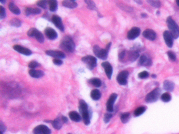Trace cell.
<instances>
[{
	"label": "cell",
	"instance_id": "cell-1",
	"mask_svg": "<svg viewBox=\"0 0 179 134\" xmlns=\"http://www.w3.org/2000/svg\"><path fill=\"white\" fill-rule=\"evenodd\" d=\"M59 46L62 49L68 52H73L75 51L76 47L72 38L69 36H66L63 38Z\"/></svg>",
	"mask_w": 179,
	"mask_h": 134
},
{
	"label": "cell",
	"instance_id": "cell-2",
	"mask_svg": "<svg viewBox=\"0 0 179 134\" xmlns=\"http://www.w3.org/2000/svg\"><path fill=\"white\" fill-rule=\"evenodd\" d=\"M79 110L81 114L84 124L86 125H90V117L88 110V107L85 101L80 100L79 101Z\"/></svg>",
	"mask_w": 179,
	"mask_h": 134
},
{
	"label": "cell",
	"instance_id": "cell-3",
	"mask_svg": "<svg viewBox=\"0 0 179 134\" xmlns=\"http://www.w3.org/2000/svg\"><path fill=\"white\" fill-rule=\"evenodd\" d=\"M166 24L169 28L170 33L173 39H177L179 37V27L176 22L171 16H169L166 20Z\"/></svg>",
	"mask_w": 179,
	"mask_h": 134
},
{
	"label": "cell",
	"instance_id": "cell-4",
	"mask_svg": "<svg viewBox=\"0 0 179 134\" xmlns=\"http://www.w3.org/2000/svg\"><path fill=\"white\" fill-rule=\"evenodd\" d=\"M161 94V90L159 88H156L155 89L153 90L148 93L145 97V101L148 103H152L155 102L158 100L159 97Z\"/></svg>",
	"mask_w": 179,
	"mask_h": 134
},
{
	"label": "cell",
	"instance_id": "cell-5",
	"mask_svg": "<svg viewBox=\"0 0 179 134\" xmlns=\"http://www.w3.org/2000/svg\"><path fill=\"white\" fill-rule=\"evenodd\" d=\"M109 50L108 49H103L99 47L98 45H95L93 46V52L97 57L102 60H106L108 57Z\"/></svg>",
	"mask_w": 179,
	"mask_h": 134
},
{
	"label": "cell",
	"instance_id": "cell-6",
	"mask_svg": "<svg viewBox=\"0 0 179 134\" xmlns=\"http://www.w3.org/2000/svg\"><path fill=\"white\" fill-rule=\"evenodd\" d=\"M82 60L87 65V68L90 70H93L97 65V59L92 56H86L82 59Z\"/></svg>",
	"mask_w": 179,
	"mask_h": 134
},
{
	"label": "cell",
	"instance_id": "cell-7",
	"mask_svg": "<svg viewBox=\"0 0 179 134\" xmlns=\"http://www.w3.org/2000/svg\"><path fill=\"white\" fill-rule=\"evenodd\" d=\"M28 36L31 37H35L36 40L40 43H43L44 41V37L41 31H38L35 28H32L30 29L27 33Z\"/></svg>",
	"mask_w": 179,
	"mask_h": 134
},
{
	"label": "cell",
	"instance_id": "cell-8",
	"mask_svg": "<svg viewBox=\"0 0 179 134\" xmlns=\"http://www.w3.org/2000/svg\"><path fill=\"white\" fill-rule=\"evenodd\" d=\"M129 76V72L127 71H122L117 76V81L118 83L121 86H125L127 84V78Z\"/></svg>",
	"mask_w": 179,
	"mask_h": 134
},
{
	"label": "cell",
	"instance_id": "cell-9",
	"mask_svg": "<svg viewBox=\"0 0 179 134\" xmlns=\"http://www.w3.org/2000/svg\"><path fill=\"white\" fill-rule=\"evenodd\" d=\"M117 97L118 95L116 93H113L110 95V97L107 101L106 107L107 111L109 113H111L114 111V105L117 100Z\"/></svg>",
	"mask_w": 179,
	"mask_h": 134
},
{
	"label": "cell",
	"instance_id": "cell-10",
	"mask_svg": "<svg viewBox=\"0 0 179 134\" xmlns=\"http://www.w3.org/2000/svg\"><path fill=\"white\" fill-rule=\"evenodd\" d=\"M34 134H51L50 129L44 125H38L33 129Z\"/></svg>",
	"mask_w": 179,
	"mask_h": 134
},
{
	"label": "cell",
	"instance_id": "cell-11",
	"mask_svg": "<svg viewBox=\"0 0 179 134\" xmlns=\"http://www.w3.org/2000/svg\"><path fill=\"white\" fill-rule=\"evenodd\" d=\"M52 22L54 24L55 26L59 29L61 31H64V26L63 24L62 18L58 15H54L52 17Z\"/></svg>",
	"mask_w": 179,
	"mask_h": 134
},
{
	"label": "cell",
	"instance_id": "cell-12",
	"mask_svg": "<svg viewBox=\"0 0 179 134\" xmlns=\"http://www.w3.org/2000/svg\"><path fill=\"white\" fill-rule=\"evenodd\" d=\"M140 31L141 30L139 28L137 27H132L128 33L127 38L130 40H134L140 35Z\"/></svg>",
	"mask_w": 179,
	"mask_h": 134
},
{
	"label": "cell",
	"instance_id": "cell-13",
	"mask_svg": "<svg viewBox=\"0 0 179 134\" xmlns=\"http://www.w3.org/2000/svg\"><path fill=\"white\" fill-rule=\"evenodd\" d=\"M47 55L51 56L57 59H64L65 58V55L63 52L57 51V50H48L45 52Z\"/></svg>",
	"mask_w": 179,
	"mask_h": 134
},
{
	"label": "cell",
	"instance_id": "cell-14",
	"mask_svg": "<svg viewBox=\"0 0 179 134\" xmlns=\"http://www.w3.org/2000/svg\"><path fill=\"white\" fill-rule=\"evenodd\" d=\"M13 49L15 51L25 56L31 55L32 52L31 50L27 48L24 47L21 45H16L13 46Z\"/></svg>",
	"mask_w": 179,
	"mask_h": 134
},
{
	"label": "cell",
	"instance_id": "cell-15",
	"mask_svg": "<svg viewBox=\"0 0 179 134\" xmlns=\"http://www.w3.org/2000/svg\"><path fill=\"white\" fill-rule=\"evenodd\" d=\"M142 35L145 38L148 40L153 41L157 37V34L155 31L151 29H147L143 32Z\"/></svg>",
	"mask_w": 179,
	"mask_h": 134
},
{
	"label": "cell",
	"instance_id": "cell-16",
	"mask_svg": "<svg viewBox=\"0 0 179 134\" xmlns=\"http://www.w3.org/2000/svg\"><path fill=\"white\" fill-rule=\"evenodd\" d=\"M101 65L105 70V71L108 78L111 79L112 75H113V69L112 66L110 65V63L107 61L103 62L102 63Z\"/></svg>",
	"mask_w": 179,
	"mask_h": 134
},
{
	"label": "cell",
	"instance_id": "cell-17",
	"mask_svg": "<svg viewBox=\"0 0 179 134\" xmlns=\"http://www.w3.org/2000/svg\"><path fill=\"white\" fill-rule=\"evenodd\" d=\"M163 38L166 45L169 48H171L173 45V38L170 33L168 31H165L163 33Z\"/></svg>",
	"mask_w": 179,
	"mask_h": 134
},
{
	"label": "cell",
	"instance_id": "cell-18",
	"mask_svg": "<svg viewBox=\"0 0 179 134\" xmlns=\"http://www.w3.org/2000/svg\"><path fill=\"white\" fill-rule=\"evenodd\" d=\"M45 34L46 37L51 40L56 39L58 36L57 32L53 28L48 27L45 28Z\"/></svg>",
	"mask_w": 179,
	"mask_h": 134
},
{
	"label": "cell",
	"instance_id": "cell-19",
	"mask_svg": "<svg viewBox=\"0 0 179 134\" xmlns=\"http://www.w3.org/2000/svg\"><path fill=\"white\" fill-rule=\"evenodd\" d=\"M139 63L142 66H150L152 65L151 59L147 56L142 55L140 58Z\"/></svg>",
	"mask_w": 179,
	"mask_h": 134
},
{
	"label": "cell",
	"instance_id": "cell-20",
	"mask_svg": "<svg viewBox=\"0 0 179 134\" xmlns=\"http://www.w3.org/2000/svg\"><path fill=\"white\" fill-rule=\"evenodd\" d=\"M28 73L32 77L34 78H40L44 76L45 73L41 70H36L35 69H31L28 71Z\"/></svg>",
	"mask_w": 179,
	"mask_h": 134
},
{
	"label": "cell",
	"instance_id": "cell-21",
	"mask_svg": "<svg viewBox=\"0 0 179 134\" xmlns=\"http://www.w3.org/2000/svg\"><path fill=\"white\" fill-rule=\"evenodd\" d=\"M41 10L39 8H32V7H27L25 10V14L26 16H29L31 14H40L41 13Z\"/></svg>",
	"mask_w": 179,
	"mask_h": 134
},
{
	"label": "cell",
	"instance_id": "cell-22",
	"mask_svg": "<svg viewBox=\"0 0 179 134\" xmlns=\"http://www.w3.org/2000/svg\"><path fill=\"white\" fill-rule=\"evenodd\" d=\"M63 6L69 8H75L77 7L76 1L73 0H65L62 2Z\"/></svg>",
	"mask_w": 179,
	"mask_h": 134
},
{
	"label": "cell",
	"instance_id": "cell-23",
	"mask_svg": "<svg viewBox=\"0 0 179 134\" xmlns=\"http://www.w3.org/2000/svg\"><path fill=\"white\" fill-rule=\"evenodd\" d=\"M139 57V54L137 50H130L128 52V59L131 61V62H134L135 61L138 57Z\"/></svg>",
	"mask_w": 179,
	"mask_h": 134
},
{
	"label": "cell",
	"instance_id": "cell-24",
	"mask_svg": "<svg viewBox=\"0 0 179 134\" xmlns=\"http://www.w3.org/2000/svg\"><path fill=\"white\" fill-rule=\"evenodd\" d=\"M163 88L166 91L172 92L174 89V83L169 80H165L163 82Z\"/></svg>",
	"mask_w": 179,
	"mask_h": 134
},
{
	"label": "cell",
	"instance_id": "cell-25",
	"mask_svg": "<svg viewBox=\"0 0 179 134\" xmlns=\"http://www.w3.org/2000/svg\"><path fill=\"white\" fill-rule=\"evenodd\" d=\"M69 117L72 121L75 122H79L82 120V117L79 113L75 111H72L69 112Z\"/></svg>",
	"mask_w": 179,
	"mask_h": 134
},
{
	"label": "cell",
	"instance_id": "cell-26",
	"mask_svg": "<svg viewBox=\"0 0 179 134\" xmlns=\"http://www.w3.org/2000/svg\"><path fill=\"white\" fill-rule=\"evenodd\" d=\"M8 7L9 10L11 12H12L13 14L16 15H19L21 13V11L18 7L13 3V2H10L9 4Z\"/></svg>",
	"mask_w": 179,
	"mask_h": 134
},
{
	"label": "cell",
	"instance_id": "cell-27",
	"mask_svg": "<svg viewBox=\"0 0 179 134\" xmlns=\"http://www.w3.org/2000/svg\"><path fill=\"white\" fill-rule=\"evenodd\" d=\"M63 121L62 119H61L59 117L56 118L55 120L52 121V124L53 127L56 129H60L63 125Z\"/></svg>",
	"mask_w": 179,
	"mask_h": 134
},
{
	"label": "cell",
	"instance_id": "cell-28",
	"mask_svg": "<svg viewBox=\"0 0 179 134\" xmlns=\"http://www.w3.org/2000/svg\"><path fill=\"white\" fill-rule=\"evenodd\" d=\"M90 96H91V98L94 101H98L100 99L101 96V94L99 90L94 89L91 92Z\"/></svg>",
	"mask_w": 179,
	"mask_h": 134
},
{
	"label": "cell",
	"instance_id": "cell-29",
	"mask_svg": "<svg viewBox=\"0 0 179 134\" xmlns=\"http://www.w3.org/2000/svg\"><path fill=\"white\" fill-rule=\"evenodd\" d=\"M48 6L49 10L51 12H55L57 10L58 3L56 0H50L48 1Z\"/></svg>",
	"mask_w": 179,
	"mask_h": 134
},
{
	"label": "cell",
	"instance_id": "cell-30",
	"mask_svg": "<svg viewBox=\"0 0 179 134\" xmlns=\"http://www.w3.org/2000/svg\"><path fill=\"white\" fill-rule=\"evenodd\" d=\"M130 118V114L128 112L123 113L120 115V120L121 122L124 124L127 123Z\"/></svg>",
	"mask_w": 179,
	"mask_h": 134
},
{
	"label": "cell",
	"instance_id": "cell-31",
	"mask_svg": "<svg viewBox=\"0 0 179 134\" xmlns=\"http://www.w3.org/2000/svg\"><path fill=\"white\" fill-rule=\"evenodd\" d=\"M146 110V107H139L134 110V115L136 117H138L145 113Z\"/></svg>",
	"mask_w": 179,
	"mask_h": 134
},
{
	"label": "cell",
	"instance_id": "cell-32",
	"mask_svg": "<svg viewBox=\"0 0 179 134\" xmlns=\"http://www.w3.org/2000/svg\"><path fill=\"white\" fill-rule=\"evenodd\" d=\"M89 82L93 86L96 87V88H99L101 86V81L99 78H94L93 79H90L89 80Z\"/></svg>",
	"mask_w": 179,
	"mask_h": 134
},
{
	"label": "cell",
	"instance_id": "cell-33",
	"mask_svg": "<svg viewBox=\"0 0 179 134\" xmlns=\"http://www.w3.org/2000/svg\"><path fill=\"white\" fill-rule=\"evenodd\" d=\"M11 25L16 27H19L21 26V21L18 18H13L10 22Z\"/></svg>",
	"mask_w": 179,
	"mask_h": 134
},
{
	"label": "cell",
	"instance_id": "cell-34",
	"mask_svg": "<svg viewBox=\"0 0 179 134\" xmlns=\"http://www.w3.org/2000/svg\"><path fill=\"white\" fill-rule=\"evenodd\" d=\"M161 99L163 102H169L171 100V96L168 93H165L161 96Z\"/></svg>",
	"mask_w": 179,
	"mask_h": 134
},
{
	"label": "cell",
	"instance_id": "cell-35",
	"mask_svg": "<svg viewBox=\"0 0 179 134\" xmlns=\"http://www.w3.org/2000/svg\"><path fill=\"white\" fill-rule=\"evenodd\" d=\"M85 2L87 4V7L91 10H95L96 9V4L95 3V2L93 1H90V0H87V1H85Z\"/></svg>",
	"mask_w": 179,
	"mask_h": 134
},
{
	"label": "cell",
	"instance_id": "cell-36",
	"mask_svg": "<svg viewBox=\"0 0 179 134\" xmlns=\"http://www.w3.org/2000/svg\"><path fill=\"white\" fill-rule=\"evenodd\" d=\"M37 5L43 9H47L48 5V1H39L37 2Z\"/></svg>",
	"mask_w": 179,
	"mask_h": 134
},
{
	"label": "cell",
	"instance_id": "cell-37",
	"mask_svg": "<svg viewBox=\"0 0 179 134\" xmlns=\"http://www.w3.org/2000/svg\"><path fill=\"white\" fill-rule=\"evenodd\" d=\"M147 2L148 3L150 4L152 7H156V8H159L161 7V2L159 1L149 0V1H147Z\"/></svg>",
	"mask_w": 179,
	"mask_h": 134
},
{
	"label": "cell",
	"instance_id": "cell-38",
	"mask_svg": "<svg viewBox=\"0 0 179 134\" xmlns=\"http://www.w3.org/2000/svg\"><path fill=\"white\" fill-rule=\"evenodd\" d=\"M167 55L170 60H171V61H176V54L173 52L172 51H169L167 52Z\"/></svg>",
	"mask_w": 179,
	"mask_h": 134
},
{
	"label": "cell",
	"instance_id": "cell-39",
	"mask_svg": "<svg viewBox=\"0 0 179 134\" xmlns=\"http://www.w3.org/2000/svg\"><path fill=\"white\" fill-rule=\"evenodd\" d=\"M113 117V115L112 114L110 113H106L104 115V117H103V120H104V122L105 123H108L109 122L111 118Z\"/></svg>",
	"mask_w": 179,
	"mask_h": 134
},
{
	"label": "cell",
	"instance_id": "cell-40",
	"mask_svg": "<svg viewBox=\"0 0 179 134\" xmlns=\"http://www.w3.org/2000/svg\"><path fill=\"white\" fill-rule=\"evenodd\" d=\"M39 65H40V64L38 62L33 60V61H32L29 63L28 67L30 68H32V69H34L36 67H39Z\"/></svg>",
	"mask_w": 179,
	"mask_h": 134
},
{
	"label": "cell",
	"instance_id": "cell-41",
	"mask_svg": "<svg viewBox=\"0 0 179 134\" xmlns=\"http://www.w3.org/2000/svg\"><path fill=\"white\" fill-rule=\"evenodd\" d=\"M149 76V74L147 71H142V72H140L139 73L138 75V76L140 79H146L147 78L148 76Z\"/></svg>",
	"mask_w": 179,
	"mask_h": 134
},
{
	"label": "cell",
	"instance_id": "cell-42",
	"mask_svg": "<svg viewBox=\"0 0 179 134\" xmlns=\"http://www.w3.org/2000/svg\"><path fill=\"white\" fill-rule=\"evenodd\" d=\"M0 19L3 20L6 17V11L2 6L0 7Z\"/></svg>",
	"mask_w": 179,
	"mask_h": 134
},
{
	"label": "cell",
	"instance_id": "cell-43",
	"mask_svg": "<svg viewBox=\"0 0 179 134\" xmlns=\"http://www.w3.org/2000/svg\"><path fill=\"white\" fill-rule=\"evenodd\" d=\"M53 62L54 63V64L57 65H62L63 63L62 60H61L59 59H54L53 60Z\"/></svg>",
	"mask_w": 179,
	"mask_h": 134
},
{
	"label": "cell",
	"instance_id": "cell-44",
	"mask_svg": "<svg viewBox=\"0 0 179 134\" xmlns=\"http://www.w3.org/2000/svg\"><path fill=\"white\" fill-rule=\"evenodd\" d=\"M125 56H126V51L125 50L121 52L119 54V60H122L124 58Z\"/></svg>",
	"mask_w": 179,
	"mask_h": 134
},
{
	"label": "cell",
	"instance_id": "cell-45",
	"mask_svg": "<svg viewBox=\"0 0 179 134\" xmlns=\"http://www.w3.org/2000/svg\"><path fill=\"white\" fill-rule=\"evenodd\" d=\"M0 129H1V132H2V133H3L4 131H5L6 130V127L2 122L1 123V124H0Z\"/></svg>",
	"mask_w": 179,
	"mask_h": 134
},
{
	"label": "cell",
	"instance_id": "cell-46",
	"mask_svg": "<svg viewBox=\"0 0 179 134\" xmlns=\"http://www.w3.org/2000/svg\"><path fill=\"white\" fill-rule=\"evenodd\" d=\"M62 120L63 122L64 123H68V119H67V118L66 117V116H62Z\"/></svg>",
	"mask_w": 179,
	"mask_h": 134
},
{
	"label": "cell",
	"instance_id": "cell-47",
	"mask_svg": "<svg viewBox=\"0 0 179 134\" xmlns=\"http://www.w3.org/2000/svg\"><path fill=\"white\" fill-rule=\"evenodd\" d=\"M141 16L143 18H145V17H147V15L145 13H142V14H141Z\"/></svg>",
	"mask_w": 179,
	"mask_h": 134
},
{
	"label": "cell",
	"instance_id": "cell-48",
	"mask_svg": "<svg viewBox=\"0 0 179 134\" xmlns=\"http://www.w3.org/2000/svg\"><path fill=\"white\" fill-rule=\"evenodd\" d=\"M135 2H136L137 3L139 4V5H141L142 3V1H136Z\"/></svg>",
	"mask_w": 179,
	"mask_h": 134
},
{
	"label": "cell",
	"instance_id": "cell-49",
	"mask_svg": "<svg viewBox=\"0 0 179 134\" xmlns=\"http://www.w3.org/2000/svg\"><path fill=\"white\" fill-rule=\"evenodd\" d=\"M152 78H153V79H155L156 78H157V76H156V75H155V74H153V75H152Z\"/></svg>",
	"mask_w": 179,
	"mask_h": 134
},
{
	"label": "cell",
	"instance_id": "cell-50",
	"mask_svg": "<svg viewBox=\"0 0 179 134\" xmlns=\"http://www.w3.org/2000/svg\"><path fill=\"white\" fill-rule=\"evenodd\" d=\"M0 2H1V3H5V2H6V1H0Z\"/></svg>",
	"mask_w": 179,
	"mask_h": 134
},
{
	"label": "cell",
	"instance_id": "cell-51",
	"mask_svg": "<svg viewBox=\"0 0 179 134\" xmlns=\"http://www.w3.org/2000/svg\"><path fill=\"white\" fill-rule=\"evenodd\" d=\"M176 4H177L178 6H179V0H178V1H176Z\"/></svg>",
	"mask_w": 179,
	"mask_h": 134
},
{
	"label": "cell",
	"instance_id": "cell-52",
	"mask_svg": "<svg viewBox=\"0 0 179 134\" xmlns=\"http://www.w3.org/2000/svg\"><path fill=\"white\" fill-rule=\"evenodd\" d=\"M160 14V12H159V11H157V14Z\"/></svg>",
	"mask_w": 179,
	"mask_h": 134
},
{
	"label": "cell",
	"instance_id": "cell-53",
	"mask_svg": "<svg viewBox=\"0 0 179 134\" xmlns=\"http://www.w3.org/2000/svg\"></svg>",
	"mask_w": 179,
	"mask_h": 134
}]
</instances>
